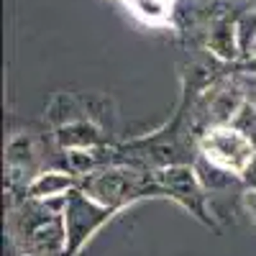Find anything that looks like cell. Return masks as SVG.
I'll return each mask as SVG.
<instances>
[{"label":"cell","mask_w":256,"mask_h":256,"mask_svg":"<svg viewBox=\"0 0 256 256\" xmlns=\"http://www.w3.org/2000/svg\"><path fill=\"white\" fill-rule=\"evenodd\" d=\"M202 152L212 164L228 169V172H244L254 159L251 141L238 131H230V128H216V131H210L202 138Z\"/></svg>","instance_id":"cell-1"},{"label":"cell","mask_w":256,"mask_h":256,"mask_svg":"<svg viewBox=\"0 0 256 256\" xmlns=\"http://www.w3.org/2000/svg\"><path fill=\"white\" fill-rule=\"evenodd\" d=\"M134 8V13L138 18H144L146 24H164L166 13H169V3L164 0H128Z\"/></svg>","instance_id":"cell-2"}]
</instances>
